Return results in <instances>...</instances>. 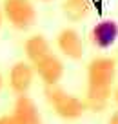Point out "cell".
I'll list each match as a JSON object with an SVG mask.
<instances>
[{"label": "cell", "mask_w": 118, "mask_h": 124, "mask_svg": "<svg viewBox=\"0 0 118 124\" xmlns=\"http://www.w3.org/2000/svg\"><path fill=\"white\" fill-rule=\"evenodd\" d=\"M113 101H114V104L118 106V86L114 88V91H113Z\"/></svg>", "instance_id": "cell-13"}, {"label": "cell", "mask_w": 118, "mask_h": 124, "mask_svg": "<svg viewBox=\"0 0 118 124\" xmlns=\"http://www.w3.org/2000/svg\"><path fill=\"white\" fill-rule=\"evenodd\" d=\"M38 2H53V0H38Z\"/></svg>", "instance_id": "cell-16"}, {"label": "cell", "mask_w": 118, "mask_h": 124, "mask_svg": "<svg viewBox=\"0 0 118 124\" xmlns=\"http://www.w3.org/2000/svg\"><path fill=\"white\" fill-rule=\"evenodd\" d=\"M11 124H42L38 106L29 95H18L13 104Z\"/></svg>", "instance_id": "cell-7"}, {"label": "cell", "mask_w": 118, "mask_h": 124, "mask_svg": "<svg viewBox=\"0 0 118 124\" xmlns=\"http://www.w3.org/2000/svg\"><path fill=\"white\" fill-rule=\"evenodd\" d=\"M44 93H46L47 104L64 120H76L87 111V104H85L84 99L71 95L60 86H46Z\"/></svg>", "instance_id": "cell-2"}, {"label": "cell", "mask_w": 118, "mask_h": 124, "mask_svg": "<svg viewBox=\"0 0 118 124\" xmlns=\"http://www.w3.org/2000/svg\"><path fill=\"white\" fill-rule=\"evenodd\" d=\"M91 42L93 46H96L98 49H109L114 46V42L118 40V24L113 18L100 20L98 24H95L91 29Z\"/></svg>", "instance_id": "cell-8"}, {"label": "cell", "mask_w": 118, "mask_h": 124, "mask_svg": "<svg viewBox=\"0 0 118 124\" xmlns=\"http://www.w3.org/2000/svg\"><path fill=\"white\" fill-rule=\"evenodd\" d=\"M56 47L69 60H80L84 57V40L75 27H64L58 31Z\"/></svg>", "instance_id": "cell-5"}, {"label": "cell", "mask_w": 118, "mask_h": 124, "mask_svg": "<svg viewBox=\"0 0 118 124\" xmlns=\"http://www.w3.org/2000/svg\"><path fill=\"white\" fill-rule=\"evenodd\" d=\"M24 55L26 60L31 64H36L38 60H42L44 57L51 55V44L44 35H33L24 42Z\"/></svg>", "instance_id": "cell-9"}, {"label": "cell", "mask_w": 118, "mask_h": 124, "mask_svg": "<svg viewBox=\"0 0 118 124\" xmlns=\"http://www.w3.org/2000/svg\"><path fill=\"white\" fill-rule=\"evenodd\" d=\"M107 124H118V109L111 113V117H109V120H107Z\"/></svg>", "instance_id": "cell-11"}, {"label": "cell", "mask_w": 118, "mask_h": 124, "mask_svg": "<svg viewBox=\"0 0 118 124\" xmlns=\"http://www.w3.org/2000/svg\"><path fill=\"white\" fill-rule=\"evenodd\" d=\"M0 124H11V115H2L0 117Z\"/></svg>", "instance_id": "cell-12"}, {"label": "cell", "mask_w": 118, "mask_h": 124, "mask_svg": "<svg viewBox=\"0 0 118 124\" xmlns=\"http://www.w3.org/2000/svg\"><path fill=\"white\" fill-rule=\"evenodd\" d=\"M35 66L27 60H18L15 62L9 70V89L18 95H27L35 80Z\"/></svg>", "instance_id": "cell-4"}, {"label": "cell", "mask_w": 118, "mask_h": 124, "mask_svg": "<svg viewBox=\"0 0 118 124\" xmlns=\"http://www.w3.org/2000/svg\"><path fill=\"white\" fill-rule=\"evenodd\" d=\"M116 80V60L113 57H95L87 64V89L85 104L93 113H102L107 109L114 91Z\"/></svg>", "instance_id": "cell-1"}, {"label": "cell", "mask_w": 118, "mask_h": 124, "mask_svg": "<svg viewBox=\"0 0 118 124\" xmlns=\"http://www.w3.org/2000/svg\"><path fill=\"white\" fill-rule=\"evenodd\" d=\"M89 0H62V15L69 22H82L89 15Z\"/></svg>", "instance_id": "cell-10"}, {"label": "cell", "mask_w": 118, "mask_h": 124, "mask_svg": "<svg viewBox=\"0 0 118 124\" xmlns=\"http://www.w3.org/2000/svg\"><path fill=\"white\" fill-rule=\"evenodd\" d=\"M2 22H4V11H2V8H0V27H2Z\"/></svg>", "instance_id": "cell-14"}, {"label": "cell", "mask_w": 118, "mask_h": 124, "mask_svg": "<svg viewBox=\"0 0 118 124\" xmlns=\"http://www.w3.org/2000/svg\"><path fill=\"white\" fill-rule=\"evenodd\" d=\"M33 66H35V73L44 82V86H58V82L64 77V70H65L62 58L56 57L55 53L44 57L42 60H38Z\"/></svg>", "instance_id": "cell-6"}, {"label": "cell", "mask_w": 118, "mask_h": 124, "mask_svg": "<svg viewBox=\"0 0 118 124\" xmlns=\"http://www.w3.org/2000/svg\"><path fill=\"white\" fill-rule=\"evenodd\" d=\"M4 18L16 31H27L36 22V8L33 0H4Z\"/></svg>", "instance_id": "cell-3"}, {"label": "cell", "mask_w": 118, "mask_h": 124, "mask_svg": "<svg viewBox=\"0 0 118 124\" xmlns=\"http://www.w3.org/2000/svg\"><path fill=\"white\" fill-rule=\"evenodd\" d=\"M2 86H4V77H2V73H0V89H2Z\"/></svg>", "instance_id": "cell-15"}]
</instances>
